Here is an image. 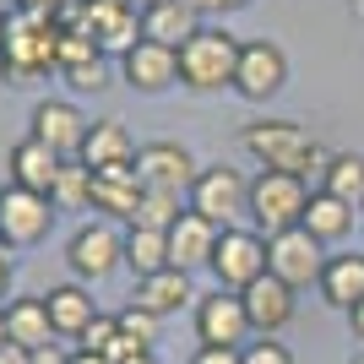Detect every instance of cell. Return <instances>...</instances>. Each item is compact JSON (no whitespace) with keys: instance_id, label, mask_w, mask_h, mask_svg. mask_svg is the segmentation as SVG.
Listing matches in <instances>:
<instances>
[{"instance_id":"obj_1","label":"cell","mask_w":364,"mask_h":364,"mask_svg":"<svg viewBox=\"0 0 364 364\" xmlns=\"http://www.w3.org/2000/svg\"><path fill=\"white\" fill-rule=\"evenodd\" d=\"M55 55H60V22L49 11H28L16 6L6 22H0V82L6 87H33L55 71Z\"/></svg>"},{"instance_id":"obj_2","label":"cell","mask_w":364,"mask_h":364,"mask_svg":"<svg viewBox=\"0 0 364 364\" xmlns=\"http://www.w3.org/2000/svg\"><path fill=\"white\" fill-rule=\"evenodd\" d=\"M240 147L250 152L261 168L299 174V180H310V174H326V164H332V152L321 147V141L310 136L299 120H250V125L240 131Z\"/></svg>"},{"instance_id":"obj_3","label":"cell","mask_w":364,"mask_h":364,"mask_svg":"<svg viewBox=\"0 0 364 364\" xmlns=\"http://www.w3.org/2000/svg\"><path fill=\"white\" fill-rule=\"evenodd\" d=\"M245 38H234L228 28H201L191 44H180V87L191 92H223L234 87Z\"/></svg>"},{"instance_id":"obj_4","label":"cell","mask_w":364,"mask_h":364,"mask_svg":"<svg viewBox=\"0 0 364 364\" xmlns=\"http://www.w3.org/2000/svg\"><path fill=\"white\" fill-rule=\"evenodd\" d=\"M304 207H310V185L299 180V174H277V168H261L256 180H250V207H245V218H250V228L256 234H289V228L304 223Z\"/></svg>"},{"instance_id":"obj_5","label":"cell","mask_w":364,"mask_h":364,"mask_svg":"<svg viewBox=\"0 0 364 364\" xmlns=\"http://www.w3.org/2000/svg\"><path fill=\"white\" fill-rule=\"evenodd\" d=\"M65 267H71L76 283H104L109 272L125 267V234L109 218H92L65 240Z\"/></svg>"},{"instance_id":"obj_6","label":"cell","mask_w":364,"mask_h":364,"mask_svg":"<svg viewBox=\"0 0 364 364\" xmlns=\"http://www.w3.org/2000/svg\"><path fill=\"white\" fill-rule=\"evenodd\" d=\"M55 228V201L22 185H0V245L6 250H33Z\"/></svg>"},{"instance_id":"obj_7","label":"cell","mask_w":364,"mask_h":364,"mask_svg":"<svg viewBox=\"0 0 364 364\" xmlns=\"http://www.w3.org/2000/svg\"><path fill=\"white\" fill-rule=\"evenodd\" d=\"M185 201H191V213H201L207 223L234 228V218H245V207H250V180L228 164H207Z\"/></svg>"},{"instance_id":"obj_8","label":"cell","mask_w":364,"mask_h":364,"mask_svg":"<svg viewBox=\"0 0 364 364\" xmlns=\"http://www.w3.org/2000/svg\"><path fill=\"white\" fill-rule=\"evenodd\" d=\"M213 277H218V289H234V294H245L256 277H267V234L240 228V223L223 228L213 250Z\"/></svg>"},{"instance_id":"obj_9","label":"cell","mask_w":364,"mask_h":364,"mask_svg":"<svg viewBox=\"0 0 364 364\" xmlns=\"http://www.w3.org/2000/svg\"><path fill=\"white\" fill-rule=\"evenodd\" d=\"M321 267H326V245L310 234V228H289V234H272L267 240V272L283 277L294 294L310 289V283H321Z\"/></svg>"},{"instance_id":"obj_10","label":"cell","mask_w":364,"mask_h":364,"mask_svg":"<svg viewBox=\"0 0 364 364\" xmlns=\"http://www.w3.org/2000/svg\"><path fill=\"white\" fill-rule=\"evenodd\" d=\"M250 310L234 289H213V294H196V337L201 348H245L250 343Z\"/></svg>"},{"instance_id":"obj_11","label":"cell","mask_w":364,"mask_h":364,"mask_svg":"<svg viewBox=\"0 0 364 364\" xmlns=\"http://www.w3.org/2000/svg\"><path fill=\"white\" fill-rule=\"evenodd\" d=\"M289 87V55L272 38H245L240 49V71H234V92L245 104H267Z\"/></svg>"},{"instance_id":"obj_12","label":"cell","mask_w":364,"mask_h":364,"mask_svg":"<svg viewBox=\"0 0 364 364\" xmlns=\"http://www.w3.org/2000/svg\"><path fill=\"white\" fill-rule=\"evenodd\" d=\"M136 174H141V191H164V196H191V185H196V158L191 147L180 141H147L136 152Z\"/></svg>"},{"instance_id":"obj_13","label":"cell","mask_w":364,"mask_h":364,"mask_svg":"<svg viewBox=\"0 0 364 364\" xmlns=\"http://www.w3.org/2000/svg\"><path fill=\"white\" fill-rule=\"evenodd\" d=\"M28 125H33V131H28L33 141H44V147L60 152V158H76V152H82V141H87V125H92V120L71 104V98H38Z\"/></svg>"},{"instance_id":"obj_14","label":"cell","mask_w":364,"mask_h":364,"mask_svg":"<svg viewBox=\"0 0 364 364\" xmlns=\"http://www.w3.org/2000/svg\"><path fill=\"white\" fill-rule=\"evenodd\" d=\"M120 76H125V87H136V92H168L180 82V49L136 38V44L120 55Z\"/></svg>"},{"instance_id":"obj_15","label":"cell","mask_w":364,"mask_h":364,"mask_svg":"<svg viewBox=\"0 0 364 364\" xmlns=\"http://www.w3.org/2000/svg\"><path fill=\"white\" fill-rule=\"evenodd\" d=\"M240 299H245V310H250V326H256L261 337H277L294 316H299V294H294L283 277H272V272L256 277V283H250Z\"/></svg>"},{"instance_id":"obj_16","label":"cell","mask_w":364,"mask_h":364,"mask_svg":"<svg viewBox=\"0 0 364 364\" xmlns=\"http://www.w3.org/2000/svg\"><path fill=\"white\" fill-rule=\"evenodd\" d=\"M55 71H60L76 92H98V87H109L104 49L92 44L87 33H76V28H60V55H55Z\"/></svg>"},{"instance_id":"obj_17","label":"cell","mask_w":364,"mask_h":364,"mask_svg":"<svg viewBox=\"0 0 364 364\" xmlns=\"http://www.w3.org/2000/svg\"><path fill=\"white\" fill-rule=\"evenodd\" d=\"M65 158L60 152H49L44 141H11V152H6V185H22V191H38V196H49L55 191V180H60Z\"/></svg>"},{"instance_id":"obj_18","label":"cell","mask_w":364,"mask_h":364,"mask_svg":"<svg viewBox=\"0 0 364 364\" xmlns=\"http://www.w3.org/2000/svg\"><path fill=\"white\" fill-rule=\"evenodd\" d=\"M141 201V174L136 164H114V168H92V213H104L109 223H131Z\"/></svg>"},{"instance_id":"obj_19","label":"cell","mask_w":364,"mask_h":364,"mask_svg":"<svg viewBox=\"0 0 364 364\" xmlns=\"http://www.w3.org/2000/svg\"><path fill=\"white\" fill-rule=\"evenodd\" d=\"M218 234L223 228L207 223L201 213L185 207L168 228V267H180V272H196V267H213V250H218Z\"/></svg>"},{"instance_id":"obj_20","label":"cell","mask_w":364,"mask_h":364,"mask_svg":"<svg viewBox=\"0 0 364 364\" xmlns=\"http://www.w3.org/2000/svg\"><path fill=\"white\" fill-rule=\"evenodd\" d=\"M44 310H49V326H55V337H71V343H82V332H87L92 321L104 316L87 283H55V289L44 294Z\"/></svg>"},{"instance_id":"obj_21","label":"cell","mask_w":364,"mask_h":364,"mask_svg":"<svg viewBox=\"0 0 364 364\" xmlns=\"http://www.w3.org/2000/svg\"><path fill=\"white\" fill-rule=\"evenodd\" d=\"M201 28H207V22H201L196 6H180V0H152V6H141V38H147V44L180 49V44H191Z\"/></svg>"},{"instance_id":"obj_22","label":"cell","mask_w":364,"mask_h":364,"mask_svg":"<svg viewBox=\"0 0 364 364\" xmlns=\"http://www.w3.org/2000/svg\"><path fill=\"white\" fill-rule=\"evenodd\" d=\"M321 299L332 304V310H343L348 316L353 304L364 299V250H348V256H326V267H321Z\"/></svg>"},{"instance_id":"obj_23","label":"cell","mask_w":364,"mask_h":364,"mask_svg":"<svg viewBox=\"0 0 364 364\" xmlns=\"http://www.w3.org/2000/svg\"><path fill=\"white\" fill-rule=\"evenodd\" d=\"M136 152H141L136 136H131L120 120H92L87 125V141H82L76 158H82L87 168H114V164H136Z\"/></svg>"},{"instance_id":"obj_24","label":"cell","mask_w":364,"mask_h":364,"mask_svg":"<svg viewBox=\"0 0 364 364\" xmlns=\"http://www.w3.org/2000/svg\"><path fill=\"white\" fill-rule=\"evenodd\" d=\"M131 299L164 321V316H174V310H185V304H196V289H191V272H180V267H164V272L141 277Z\"/></svg>"},{"instance_id":"obj_25","label":"cell","mask_w":364,"mask_h":364,"mask_svg":"<svg viewBox=\"0 0 364 364\" xmlns=\"http://www.w3.org/2000/svg\"><path fill=\"white\" fill-rule=\"evenodd\" d=\"M6 332H11V343H22L28 353L49 348V343H55V326H49L44 294H28V299H11V304H6Z\"/></svg>"},{"instance_id":"obj_26","label":"cell","mask_w":364,"mask_h":364,"mask_svg":"<svg viewBox=\"0 0 364 364\" xmlns=\"http://www.w3.org/2000/svg\"><path fill=\"white\" fill-rule=\"evenodd\" d=\"M304 228H310L321 245H343L353 234V207H348V201H337V196H326V191H310Z\"/></svg>"},{"instance_id":"obj_27","label":"cell","mask_w":364,"mask_h":364,"mask_svg":"<svg viewBox=\"0 0 364 364\" xmlns=\"http://www.w3.org/2000/svg\"><path fill=\"white\" fill-rule=\"evenodd\" d=\"M316 191L348 201V207H364V158L359 152H332V164H326V174H321Z\"/></svg>"},{"instance_id":"obj_28","label":"cell","mask_w":364,"mask_h":364,"mask_svg":"<svg viewBox=\"0 0 364 364\" xmlns=\"http://www.w3.org/2000/svg\"><path fill=\"white\" fill-rule=\"evenodd\" d=\"M125 267L141 277L164 272L168 267V234H158V228H125Z\"/></svg>"},{"instance_id":"obj_29","label":"cell","mask_w":364,"mask_h":364,"mask_svg":"<svg viewBox=\"0 0 364 364\" xmlns=\"http://www.w3.org/2000/svg\"><path fill=\"white\" fill-rule=\"evenodd\" d=\"M49 201H55V213H92V168L82 158H65Z\"/></svg>"},{"instance_id":"obj_30","label":"cell","mask_w":364,"mask_h":364,"mask_svg":"<svg viewBox=\"0 0 364 364\" xmlns=\"http://www.w3.org/2000/svg\"><path fill=\"white\" fill-rule=\"evenodd\" d=\"M180 213H185V207H180V196H164V191H141L136 218H131L125 228H158V234H168Z\"/></svg>"},{"instance_id":"obj_31","label":"cell","mask_w":364,"mask_h":364,"mask_svg":"<svg viewBox=\"0 0 364 364\" xmlns=\"http://www.w3.org/2000/svg\"><path fill=\"white\" fill-rule=\"evenodd\" d=\"M114 321H120V332H125V337H136L141 348H152V343H158V326H164V321L152 316V310H141L136 299L125 304V310H120V316H114Z\"/></svg>"},{"instance_id":"obj_32","label":"cell","mask_w":364,"mask_h":364,"mask_svg":"<svg viewBox=\"0 0 364 364\" xmlns=\"http://www.w3.org/2000/svg\"><path fill=\"white\" fill-rule=\"evenodd\" d=\"M240 364H299L289 353V343H277V337H261V343H245V359Z\"/></svg>"},{"instance_id":"obj_33","label":"cell","mask_w":364,"mask_h":364,"mask_svg":"<svg viewBox=\"0 0 364 364\" xmlns=\"http://www.w3.org/2000/svg\"><path fill=\"white\" fill-rule=\"evenodd\" d=\"M114 337H120V321H114V316H98L87 332H82V343H76V348H87V353H109V348H114Z\"/></svg>"},{"instance_id":"obj_34","label":"cell","mask_w":364,"mask_h":364,"mask_svg":"<svg viewBox=\"0 0 364 364\" xmlns=\"http://www.w3.org/2000/svg\"><path fill=\"white\" fill-rule=\"evenodd\" d=\"M245 348H196V359L191 364H240Z\"/></svg>"},{"instance_id":"obj_35","label":"cell","mask_w":364,"mask_h":364,"mask_svg":"<svg viewBox=\"0 0 364 364\" xmlns=\"http://www.w3.org/2000/svg\"><path fill=\"white\" fill-rule=\"evenodd\" d=\"M6 299H11V256L0 250V310H6Z\"/></svg>"},{"instance_id":"obj_36","label":"cell","mask_w":364,"mask_h":364,"mask_svg":"<svg viewBox=\"0 0 364 364\" xmlns=\"http://www.w3.org/2000/svg\"><path fill=\"white\" fill-rule=\"evenodd\" d=\"M0 364H33V353L22 348V343H6V348H0Z\"/></svg>"},{"instance_id":"obj_37","label":"cell","mask_w":364,"mask_h":364,"mask_svg":"<svg viewBox=\"0 0 364 364\" xmlns=\"http://www.w3.org/2000/svg\"><path fill=\"white\" fill-rule=\"evenodd\" d=\"M250 0H201V11H245Z\"/></svg>"},{"instance_id":"obj_38","label":"cell","mask_w":364,"mask_h":364,"mask_svg":"<svg viewBox=\"0 0 364 364\" xmlns=\"http://www.w3.org/2000/svg\"><path fill=\"white\" fill-rule=\"evenodd\" d=\"M65 359H71V353H60V348H55V343H49V348H38V353H33V364H65Z\"/></svg>"},{"instance_id":"obj_39","label":"cell","mask_w":364,"mask_h":364,"mask_svg":"<svg viewBox=\"0 0 364 364\" xmlns=\"http://www.w3.org/2000/svg\"><path fill=\"white\" fill-rule=\"evenodd\" d=\"M65 364H109V359H104V353H87V348H71V359H65Z\"/></svg>"},{"instance_id":"obj_40","label":"cell","mask_w":364,"mask_h":364,"mask_svg":"<svg viewBox=\"0 0 364 364\" xmlns=\"http://www.w3.org/2000/svg\"><path fill=\"white\" fill-rule=\"evenodd\" d=\"M348 326H353V337H359V343H364V299H359V304H353V310H348Z\"/></svg>"},{"instance_id":"obj_41","label":"cell","mask_w":364,"mask_h":364,"mask_svg":"<svg viewBox=\"0 0 364 364\" xmlns=\"http://www.w3.org/2000/svg\"><path fill=\"white\" fill-rule=\"evenodd\" d=\"M6 343H11V332H6V310H0V348H6Z\"/></svg>"},{"instance_id":"obj_42","label":"cell","mask_w":364,"mask_h":364,"mask_svg":"<svg viewBox=\"0 0 364 364\" xmlns=\"http://www.w3.org/2000/svg\"><path fill=\"white\" fill-rule=\"evenodd\" d=\"M125 364H158V359H152V348H147V353H136V359H125Z\"/></svg>"},{"instance_id":"obj_43","label":"cell","mask_w":364,"mask_h":364,"mask_svg":"<svg viewBox=\"0 0 364 364\" xmlns=\"http://www.w3.org/2000/svg\"><path fill=\"white\" fill-rule=\"evenodd\" d=\"M11 11H16V0H0V22H6Z\"/></svg>"},{"instance_id":"obj_44","label":"cell","mask_w":364,"mask_h":364,"mask_svg":"<svg viewBox=\"0 0 364 364\" xmlns=\"http://www.w3.org/2000/svg\"><path fill=\"white\" fill-rule=\"evenodd\" d=\"M147 6H152V0H147ZM180 6H196V11H201V0H180Z\"/></svg>"},{"instance_id":"obj_45","label":"cell","mask_w":364,"mask_h":364,"mask_svg":"<svg viewBox=\"0 0 364 364\" xmlns=\"http://www.w3.org/2000/svg\"><path fill=\"white\" fill-rule=\"evenodd\" d=\"M348 364H364V353H353V359H348Z\"/></svg>"},{"instance_id":"obj_46","label":"cell","mask_w":364,"mask_h":364,"mask_svg":"<svg viewBox=\"0 0 364 364\" xmlns=\"http://www.w3.org/2000/svg\"><path fill=\"white\" fill-rule=\"evenodd\" d=\"M0 250H6V245H0Z\"/></svg>"}]
</instances>
